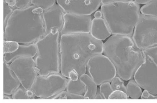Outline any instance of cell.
Wrapping results in <instances>:
<instances>
[{
    "label": "cell",
    "instance_id": "6da1fadb",
    "mask_svg": "<svg viewBox=\"0 0 157 103\" xmlns=\"http://www.w3.org/2000/svg\"><path fill=\"white\" fill-rule=\"evenodd\" d=\"M60 48L61 73L68 78L69 72L74 70L80 77L86 73L89 60L103 54L104 43L89 33L64 35L60 37Z\"/></svg>",
    "mask_w": 157,
    "mask_h": 103
},
{
    "label": "cell",
    "instance_id": "7a4b0ae2",
    "mask_svg": "<svg viewBox=\"0 0 157 103\" xmlns=\"http://www.w3.org/2000/svg\"><path fill=\"white\" fill-rule=\"evenodd\" d=\"M44 11L32 5L14 9L4 26V40L29 44L40 39L46 35Z\"/></svg>",
    "mask_w": 157,
    "mask_h": 103
},
{
    "label": "cell",
    "instance_id": "3957f363",
    "mask_svg": "<svg viewBox=\"0 0 157 103\" xmlns=\"http://www.w3.org/2000/svg\"><path fill=\"white\" fill-rule=\"evenodd\" d=\"M103 54L113 64L117 75L124 81L134 78L143 61L142 51L138 48L132 37L113 35L104 43Z\"/></svg>",
    "mask_w": 157,
    "mask_h": 103
},
{
    "label": "cell",
    "instance_id": "277c9868",
    "mask_svg": "<svg viewBox=\"0 0 157 103\" xmlns=\"http://www.w3.org/2000/svg\"><path fill=\"white\" fill-rule=\"evenodd\" d=\"M139 5L134 1L102 4L101 10L113 35L132 37L141 14Z\"/></svg>",
    "mask_w": 157,
    "mask_h": 103
},
{
    "label": "cell",
    "instance_id": "5b68a950",
    "mask_svg": "<svg viewBox=\"0 0 157 103\" xmlns=\"http://www.w3.org/2000/svg\"><path fill=\"white\" fill-rule=\"evenodd\" d=\"M59 31L50 32L35 43L37 53L33 58L38 75L60 72Z\"/></svg>",
    "mask_w": 157,
    "mask_h": 103
},
{
    "label": "cell",
    "instance_id": "8992f818",
    "mask_svg": "<svg viewBox=\"0 0 157 103\" xmlns=\"http://www.w3.org/2000/svg\"><path fill=\"white\" fill-rule=\"evenodd\" d=\"M143 61L134 79L142 89L157 95V46L142 50Z\"/></svg>",
    "mask_w": 157,
    "mask_h": 103
},
{
    "label": "cell",
    "instance_id": "52a82bcc",
    "mask_svg": "<svg viewBox=\"0 0 157 103\" xmlns=\"http://www.w3.org/2000/svg\"><path fill=\"white\" fill-rule=\"evenodd\" d=\"M67 79L60 72L38 75L31 89L38 99H50L66 89Z\"/></svg>",
    "mask_w": 157,
    "mask_h": 103
},
{
    "label": "cell",
    "instance_id": "ba28073f",
    "mask_svg": "<svg viewBox=\"0 0 157 103\" xmlns=\"http://www.w3.org/2000/svg\"><path fill=\"white\" fill-rule=\"evenodd\" d=\"M141 50L157 46V18L141 14L132 37Z\"/></svg>",
    "mask_w": 157,
    "mask_h": 103
},
{
    "label": "cell",
    "instance_id": "9c48e42d",
    "mask_svg": "<svg viewBox=\"0 0 157 103\" xmlns=\"http://www.w3.org/2000/svg\"><path fill=\"white\" fill-rule=\"evenodd\" d=\"M86 73L98 86L111 83L117 75L113 64L107 57L102 54L97 55L89 60Z\"/></svg>",
    "mask_w": 157,
    "mask_h": 103
},
{
    "label": "cell",
    "instance_id": "30bf717a",
    "mask_svg": "<svg viewBox=\"0 0 157 103\" xmlns=\"http://www.w3.org/2000/svg\"><path fill=\"white\" fill-rule=\"evenodd\" d=\"M10 64V67L26 89H31L38 75L33 58L27 57L17 58Z\"/></svg>",
    "mask_w": 157,
    "mask_h": 103
},
{
    "label": "cell",
    "instance_id": "8fae6325",
    "mask_svg": "<svg viewBox=\"0 0 157 103\" xmlns=\"http://www.w3.org/2000/svg\"><path fill=\"white\" fill-rule=\"evenodd\" d=\"M92 17L91 15H82L65 13L63 24L60 33L61 36L90 33Z\"/></svg>",
    "mask_w": 157,
    "mask_h": 103
},
{
    "label": "cell",
    "instance_id": "7c38bea8",
    "mask_svg": "<svg viewBox=\"0 0 157 103\" xmlns=\"http://www.w3.org/2000/svg\"><path fill=\"white\" fill-rule=\"evenodd\" d=\"M56 2L66 13L91 15L101 6V0H56Z\"/></svg>",
    "mask_w": 157,
    "mask_h": 103
},
{
    "label": "cell",
    "instance_id": "4fadbf2b",
    "mask_svg": "<svg viewBox=\"0 0 157 103\" xmlns=\"http://www.w3.org/2000/svg\"><path fill=\"white\" fill-rule=\"evenodd\" d=\"M65 13L58 4L44 11L42 17L46 35L50 32H60L63 26Z\"/></svg>",
    "mask_w": 157,
    "mask_h": 103
},
{
    "label": "cell",
    "instance_id": "5bb4252c",
    "mask_svg": "<svg viewBox=\"0 0 157 103\" xmlns=\"http://www.w3.org/2000/svg\"><path fill=\"white\" fill-rule=\"evenodd\" d=\"M21 85L10 64L4 61V94L12 95Z\"/></svg>",
    "mask_w": 157,
    "mask_h": 103
},
{
    "label": "cell",
    "instance_id": "9a60e30c",
    "mask_svg": "<svg viewBox=\"0 0 157 103\" xmlns=\"http://www.w3.org/2000/svg\"><path fill=\"white\" fill-rule=\"evenodd\" d=\"M90 33L96 39L101 41L107 39L112 34L106 22L103 18H94L92 20Z\"/></svg>",
    "mask_w": 157,
    "mask_h": 103
},
{
    "label": "cell",
    "instance_id": "2e32d148",
    "mask_svg": "<svg viewBox=\"0 0 157 103\" xmlns=\"http://www.w3.org/2000/svg\"><path fill=\"white\" fill-rule=\"evenodd\" d=\"M37 49L35 43L20 44L15 52L4 55V61L10 64L16 59L24 57L33 58L37 53Z\"/></svg>",
    "mask_w": 157,
    "mask_h": 103
},
{
    "label": "cell",
    "instance_id": "e0dca14e",
    "mask_svg": "<svg viewBox=\"0 0 157 103\" xmlns=\"http://www.w3.org/2000/svg\"><path fill=\"white\" fill-rule=\"evenodd\" d=\"M80 79L86 86V91L84 96L85 99H94L98 89L97 85L87 74L82 75Z\"/></svg>",
    "mask_w": 157,
    "mask_h": 103
},
{
    "label": "cell",
    "instance_id": "ac0fdd59",
    "mask_svg": "<svg viewBox=\"0 0 157 103\" xmlns=\"http://www.w3.org/2000/svg\"><path fill=\"white\" fill-rule=\"evenodd\" d=\"M66 90L72 94L84 96L86 88L84 83L79 79L76 81H73L68 78Z\"/></svg>",
    "mask_w": 157,
    "mask_h": 103
},
{
    "label": "cell",
    "instance_id": "d6986e66",
    "mask_svg": "<svg viewBox=\"0 0 157 103\" xmlns=\"http://www.w3.org/2000/svg\"><path fill=\"white\" fill-rule=\"evenodd\" d=\"M126 92L129 98L138 99L140 98L142 91V88L135 80H129L126 86Z\"/></svg>",
    "mask_w": 157,
    "mask_h": 103
},
{
    "label": "cell",
    "instance_id": "ffe728a7",
    "mask_svg": "<svg viewBox=\"0 0 157 103\" xmlns=\"http://www.w3.org/2000/svg\"><path fill=\"white\" fill-rule=\"evenodd\" d=\"M11 96L13 99H35L36 97L31 89H26L21 85Z\"/></svg>",
    "mask_w": 157,
    "mask_h": 103
},
{
    "label": "cell",
    "instance_id": "44dd1931",
    "mask_svg": "<svg viewBox=\"0 0 157 103\" xmlns=\"http://www.w3.org/2000/svg\"><path fill=\"white\" fill-rule=\"evenodd\" d=\"M140 11L142 15L157 18V0H152L144 5L140 8Z\"/></svg>",
    "mask_w": 157,
    "mask_h": 103
},
{
    "label": "cell",
    "instance_id": "7402d4cb",
    "mask_svg": "<svg viewBox=\"0 0 157 103\" xmlns=\"http://www.w3.org/2000/svg\"><path fill=\"white\" fill-rule=\"evenodd\" d=\"M50 99H85L83 96L76 95L66 91H63Z\"/></svg>",
    "mask_w": 157,
    "mask_h": 103
},
{
    "label": "cell",
    "instance_id": "603a6c76",
    "mask_svg": "<svg viewBox=\"0 0 157 103\" xmlns=\"http://www.w3.org/2000/svg\"><path fill=\"white\" fill-rule=\"evenodd\" d=\"M56 0H31L32 5L46 10L56 4Z\"/></svg>",
    "mask_w": 157,
    "mask_h": 103
},
{
    "label": "cell",
    "instance_id": "cb8c5ba5",
    "mask_svg": "<svg viewBox=\"0 0 157 103\" xmlns=\"http://www.w3.org/2000/svg\"><path fill=\"white\" fill-rule=\"evenodd\" d=\"M113 91L119 90L126 93V88L124 80L118 76H116L111 82Z\"/></svg>",
    "mask_w": 157,
    "mask_h": 103
},
{
    "label": "cell",
    "instance_id": "d4e9b609",
    "mask_svg": "<svg viewBox=\"0 0 157 103\" xmlns=\"http://www.w3.org/2000/svg\"><path fill=\"white\" fill-rule=\"evenodd\" d=\"M20 44L12 41H4V54L11 53L15 52L18 48Z\"/></svg>",
    "mask_w": 157,
    "mask_h": 103
},
{
    "label": "cell",
    "instance_id": "484cf974",
    "mask_svg": "<svg viewBox=\"0 0 157 103\" xmlns=\"http://www.w3.org/2000/svg\"><path fill=\"white\" fill-rule=\"evenodd\" d=\"M99 91L104 99H108L113 91L110 83H103L100 85Z\"/></svg>",
    "mask_w": 157,
    "mask_h": 103
},
{
    "label": "cell",
    "instance_id": "4316f807",
    "mask_svg": "<svg viewBox=\"0 0 157 103\" xmlns=\"http://www.w3.org/2000/svg\"><path fill=\"white\" fill-rule=\"evenodd\" d=\"M129 98L127 94L122 91H113L110 96L109 99H127Z\"/></svg>",
    "mask_w": 157,
    "mask_h": 103
},
{
    "label": "cell",
    "instance_id": "83f0119b",
    "mask_svg": "<svg viewBox=\"0 0 157 103\" xmlns=\"http://www.w3.org/2000/svg\"><path fill=\"white\" fill-rule=\"evenodd\" d=\"M4 25H6L7 21L13 11V9L4 2Z\"/></svg>",
    "mask_w": 157,
    "mask_h": 103
},
{
    "label": "cell",
    "instance_id": "f1b7e54d",
    "mask_svg": "<svg viewBox=\"0 0 157 103\" xmlns=\"http://www.w3.org/2000/svg\"><path fill=\"white\" fill-rule=\"evenodd\" d=\"M140 98L142 99H157V95L152 94L148 91L144 90L142 93Z\"/></svg>",
    "mask_w": 157,
    "mask_h": 103
},
{
    "label": "cell",
    "instance_id": "f546056e",
    "mask_svg": "<svg viewBox=\"0 0 157 103\" xmlns=\"http://www.w3.org/2000/svg\"><path fill=\"white\" fill-rule=\"evenodd\" d=\"M31 5V0H17L16 9L24 8Z\"/></svg>",
    "mask_w": 157,
    "mask_h": 103
},
{
    "label": "cell",
    "instance_id": "4dcf8cb0",
    "mask_svg": "<svg viewBox=\"0 0 157 103\" xmlns=\"http://www.w3.org/2000/svg\"><path fill=\"white\" fill-rule=\"evenodd\" d=\"M68 78L73 81H76L80 79V76L76 71L72 70L69 72Z\"/></svg>",
    "mask_w": 157,
    "mask_h": 103
},
{
    "label": "cell",
    "instance_id": "1f68e13d",
    "mask_svg": "<svg viewBox=\"0 0 157 103\" xmlns=\"http://www.w3.org/2000/svg\"><path fill=\"white\" fill-rule=\"evenodd\" d=\"M4 2L6 3L13 9H16L17 0H4Z\"/></svg>",
    "mask_w": 157,
    "mask_h": 103
},
{
    "label": "cell",
    "instance_id": "d6a6232c",
    "mask_svg": "<svg viewBox=\"0 0 157 103\" xmlns=\"http://www.w3.org/2000/svg\"><path fill=\"white\" fill-rule=\"evenodd\" d=\"M134 0H101L102 4H105L116 2H128Z\"/></svg>",
    "mask_w": 157,
    "mask_h": 103
},
{
    "label": "cell",
    "instance_id": "836d02e7",
    "mask_svg": "<svg viewBox=\"0 0 157 103\" xmlns=\"http://www.w3.org/2000/svg\"><path fill=\"white\" fill-rule=\"evenodd\" d=\"M152 1V0H134V1L138 4L144 5H145L148 4Z\"/></svg>",
    "mask_w": 157,
    "mask_h": 103
},
{
    "label": "cell",
    "instance_id": "e575fe53",
    "mask_svg": "<svg viewBox=\"0 0 157 103\" xmlns=\"http://www.w3.org/2000/svg\"><path fill=\"white\" fill-rule=\"evenodd\" d=\"M94 17L95 18L100 19L103 18L102 13L101 11L97 10L95 12L94 14Z\"/></svg>",
    "mask_w": 157,
    "mask_h": 103
},
{
    "label": "cell",
    "instance_id": "d590c367",
    "mask_svg": "<svg viewBox=\"0 0 157 103\" xmlns=\"http://www.w3.org/2000/svg\"><path fill=\"white\" fill-rule=\"evenodd\" d=\"M95 99H104L103 96L100 93L99 89H98L97 92L95 97Z\"/></svg>",
    "mask_w": 157,
    "mask_h": 103
},
{
    "label": "cell",
    "instance_id": "8d00e7d4",
    "mask_svg": "<svg viewBox=\"0 0 157 103\" xmlns=\"http://www.w3.org/2000/svg\"><path fill=\"white\" fill-rule=\"evenodd\" d=\"M13 99L11 95L4 94L3 100Z\"/></svg>",
    "mask_w": 157,
    "mask_h": 103
}]
</instances>
